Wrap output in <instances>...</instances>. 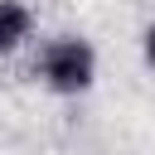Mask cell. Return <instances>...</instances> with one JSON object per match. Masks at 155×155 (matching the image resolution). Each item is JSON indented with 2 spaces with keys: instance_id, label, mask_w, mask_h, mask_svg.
<instances>
[{
  "instance_id": "obj_1",
  "label": "cell",
  "mask_w": 155,
  "mask_h": 155,
  "mask_svg": "<svg viewBox=\"0 0 155 155\" xmlns=\"http://www.w3.org/2000/svg\"><path fill=\"white\" fill-rule=\"evenodd\" d=\"M34 73H39L53 92L73 97V92H87V87H92V78H97V53H92L87 39H78V34H58V39H48V44L39 48Z\"/></svg>"
},
{
  "instance_id": "obj_2",
  "label": "cell",
  "mask_w": 155,
  "mask_h": 155,
  "mask_svg": "<svg viewBox=\"0 0 155 155\" xmlns=\"http://www.w3.org/2000/svg\"><path fill=\"white\" fill-rule=\"evenodd\" d=\"M34 29V15L24 0H0V53H15Z\"/></svg>"
},
{
  "instance_id": "obj_3",
  "label": "cell",
  "mask_w": 155,
  "mask_h": 155,
  "mask_svg": "<svg viewBox=\"0 0 155 155\" xmlns=\"http://www.w3.org/2000/svg\"><path fill=\"white\" fill-rule=\"evenodd\" d=\"M140 48H145V63H150V68H155V24H150V29H145V39H140Z\"/></svg>"
}]
</instances>
